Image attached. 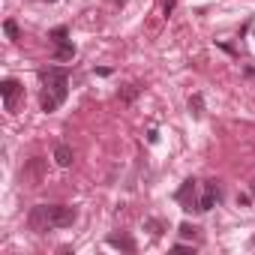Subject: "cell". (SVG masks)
<instances>
[{"label":"cell","mask_w":255,"mask_h":255,"mask_svg":"<svg viewBox=\"0 0 255 255\" xmlns=\"http://www.w3.org/2000/svg\"><path fill=\"white\" fill-rule=\"evenodd\" d=\"M75 219H78V210L66 207V204H36L27 213V225L36 234H45L51 228H69V225H75Z\"/></svg>","instance_id":"cell-1"},{"label":"cell","mask_w":255,"mask_h":255,"mask_svg":"<svg viewBox=\"0 0 255 255\" xmlns=\"http://www.w3.org/2000/svg\"><path fill=\"white\" fill-rule=\"evenodd\" d=\"M39 81H42V87H45L57 102L66 99V93H69V75H66V69H60V66H48V69L39 72Z\"/></svg>","instance_id":"cell-2"},{"label":"cell","mask_w":255,"mask_h":255,"mask_svg":"<svg viewBox=\"0 0 255 255\" xmlns=\"http://www.w3.org/2000/svg\"><path fill=\"white\" fill-rule=\"evenodd\" d=\"M42 177H45V159H42V156H33V159L21 168V183H27V186H39Z\"/></svg>","instance_id":"cell-3"},{"label":"cell","mask_w":255,"mask_h":255,"mask_svg":"<svg viewBox=\"0 0 255 255\" xmlns=\"http://www.w3.org/2000/svg\"><path fill=\"white\" fill-rule=\"evenodd\" d=\"M195 192H198V183L189 177V180H183V186L177 189V201L183 204V210H198V198H195Z\"/></svg>","instance_id":"cell-4"},{"label":"cell","mask_w":255,"mask_h":255,"mask_svg":"<svg viewBox=\"0 0 255 255\" xmlns=\"http://www.w3.org/2000/svg\"><path fill=\"white\" fill-rule=\"evenodd\" d=\"M219 195H222V192H219V183H216V180H207V183H204V192H201V198H198V210H201V213L213 210L216 201H219Z\"/></svg>","instance_id":"cell-5"},{"label":"cell","mask_w":255,"mask_h":255,"mask_svg":"<svg viewBox=\"0 0 255 255\" xmlns=\"http://www.w3.org/2000/svg\"><path fill=\"white\" fill-rule=\"evenodd\" d=\"M0 93H3L6 111H15V99H18V93H21V84H18L15 78H6L3 84H0Z\"/></svg>","instance_id":"cell-6"},{"label":"cell","mask_w":255,"mask_h":255,"mask_svg":"<svg viewBox=\"0 0 255 255\" xmlns=\"http://www.w3.org/2000/svg\"><path fill=\"white\" fill-rule=\"evenodd\" d=\"M108 246L123 249V252H135V240L129 234H108Z\"/></svg>","instance_id":"cell-7"},{"label":"cell","mask_w":255,"mask_h":255,"mask_svg":"<svg viewBox=\"0 0 255 255\" xmlns=\"http://www.w3.org/2000/svg\"><path fill=\"white\" fill-rule=\"evenodd\" d=\"M54 162H57L60 168H69V165L75 162V153H72V147H69V144H57V147H54Z\"/></svg>","instance_id":"cell-8"},{"label":"cell","mask_w":255,"mask_h":255,"mask_svg":"<svg viewBox=\"0 0 255 255\" xmlns=\"http://www.w3.org/2000/svg\"><path fill=\"white\" fill-rule=\"evenodd\" d=\"M51 57H54L57 63H63V60H72V57H75V45H72L69 39H66V42H57V45H54V54H51Z\"/></svg>","instance_id":"cell-9"},{"label":"cell","mask_w":255,"mask_h":255,"mask_svg":"<svg viewBox=\"0 0 255 255\" xmlns=\"http://www.w3.org/2000/svg\"><path fill=\"white\" fill-rule=\"evenodd\" d=\"M189 114L192 117H204V96L201 93H192L189 96Z\"/></svg>","instance_id":"cell-10"},{"label":"cell","mask_w":255,"mask_h":255,"mask_svg":"<svg viewBox=\"0 0 255 255\" xmlns=\"http://www.w3.org/2000/svg\"><path fill=\"white\" fill-rule=\"evenodd\" d=\"M39 105H42V111H48V114L60 108V102H57V99H54V96H51L48 90H42V96H39Z\"/></svg>","instance_id":"cell-11"},{"label":"cell","mask_w":255,"mask_h":255,"mask_svg":"<svg viewBox=\"0 0 255 255\" xmlns=\"http://www.w3.org/2000/svg\"><path fill=\"white\" fill-rule=\"evenodd\" d=\"M135 93H138V84H126V87H123L117 96H120L123 102H132V99H135Z\"/></svg>","instance_id":"cell-12"},{"label":"cell","mask_w":255,"mask_h":255,"mask_svg":"<svg viewBox=\"0 0 255 255\" xmlns=\"http://www.w3.org/2000/svg\"><path fill=\"white\" fill-rule=\"evenodd\" d=\"M66 36H69V27H54L51 33H48V39L57 45V42H66Z\"/></svg>","instance_id":"cell-13"},{"label":"cell","mask_w":255,"mask_h":255,"mask_svg":"<svg viewBox=\"0 0 255 255\" xmlns=\"http://www.w3.org/2000/svg\"><path fill=\"white\" fill-rule=\"evenodd\" d=\"M177 231H180V237H183V240H195V231H198V228H195L192 222H183Z\"/></svg>","instance_id":"cell-14"},{"label":"cell","mask_w":255,"mask_h":255,"mask_svg":"<svg viewBox=\"0 0 255 255\" xmlns=\"http://www.w3.org/2000/svg\"><path fill=\"white\" fill-rule=\"evenodd\" d=\"M3 33H6V36L15 42V39H18V24H15L12 18H9V21H3Z\"/></svg>","instance_id":"cell-15"},{"label":"cell","mask_w":255,"mask_h":255,"mask_svg":"<svg viewBox=\"0 0 255 255\" xmlns=\"http://www.w3.org/2000/svg\"><path fill=\"white\" fill-rule=\"evenodd\" d=\"M147 228H150V234H153V237H159V234H162V222H159V219H147Z\"/></svg>","instance_id":"cell-16"},{"label":"cell","mask_w":255,"mask_h":255,"mask_svg":"<svg viewBox=\"0 0 255 255\" xmlns=\"http://www.w3.org/2000/svg\"><path fill=\"white\" fill-rule=\"evenodd\" d=\"M174 6H177V3H174V0H165V3H162V9H165V15H171V12H174Z\"/></svg>","instance_id":"cell-17"},{"label":"cell","mask_w":255,"mask_h":255,"mask_svg":"<svg viewBox=\"0 0 255 255\" xmlns=\"http://www.w3.org/2000/svg\"><path fill=\"white\" fill-rule=\"evenodd\" d=\"M147 141H150V144H156V141H159V132H156V129H150V132H147Z\"/></svg>","instance_id":"cell-18"},{"label":"cell","mask_w":255,"mask_h":255,"mask_svg":"<svg viewBox=\"0 0 255 255\" xmlns=\"http://www.w3.org/2000/svg\"><path fill=\"white\" fill-rule=\"evenodd\" d=\"M174 252H192V246H186V243H174Z\"/></svg>","instance_id":"cell-19"},{"label":"cell","mask_w":255,"mask_h":255,"mask_svg":"<svg viewBox=\"0 0 255 255\" xmlns=\"http://www.w3.org/2000/svg\"><path fill=\"white\" fill-rule=\"evenodd\" d=\"M114 3H117V6H123V3H126V0H114Z\"/></svg>","instance_id":"cell-20"},{"label":"cell","mask_w":255,"mask_h":255,"mask_svg":"<svg viewBox=\"0 0 255 255\" xmlns=\"http://www.w3.org/2000/svg\"><path fill=\"white\" fill-rule=\"evenodd\" d=\"M252 195H255V183H252Z\"/></svg>","instance_id":"cell-21"},{"label":"cell","mask_w":255,"mask_h":255,"mask_svg":"<svg viewBox=\"0 0 255 255\" xmlns=\"http://www.w3.org/2000/svg\"><path fill=\"white\" fill-rule=\"evenodd\" d=\"M48 3H54V0H48Z\"/></svg>","instance_id":"cell-22"}]
</instances>
